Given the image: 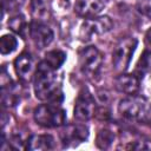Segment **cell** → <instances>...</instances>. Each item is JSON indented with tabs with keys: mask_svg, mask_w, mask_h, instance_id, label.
Segmentation results:
<instances>
[{
	"mask_svg": "<svg viewBox=\"0 0 151 151\" xmlns=\"http://www.w3.org/2000/svg\"><path fill=\"white\" fill-rule=\"evenodd\" d=\"M33 88L35 97L40 100L59 104L64 98L55 70L45 60L37 66V71L33 77Z\"/></svg>",
	"mask_w": 151,
	"mask_h": 151,
	"instance_id": "1",
	"label": "cell"
},
{
	"mask_svg": "<svg viewBox=\"0 0 151 151\" xmlns=\"http://www.w3.org/2000/svg\"><path fill=\"white\" fill-rule=\"evenodd\" d=\"M34 120L44 127H59L66 123V112L54 103L39 105L33 113Z\"/></svg>",
	"mask_w": 151,
	"mask_h": 151,
	"instance_id": "2",
	"label": "cell"
},
{
	"mask_svg": "<svg viewBox=\"0 0 151 151\" xmlns=\"http://www.w3.org/2000/svg\"><path fill=\"white\" fill-rule=\"evenodd\" d=\"M136 47H137V40L134 38L122 39L116 45L112 52V63L116 70L118 71L127 70Z\"/></svg>",
	"mask_w": 151,
	"mask_h": 151,
	"instance_id": "3",
	"label": "cell"
},
{
	"mask_svg": "<svg viewBox=\"0 0 151 151\" xmlns=\"http://www.w3.org/2000/svg\"><path fill=\"white\" fill-rule=\"evenodd\" d=\"M112 27L113 22L106 15L87 18L80 27V39L83 41H88L96 35L107 33L112 29Z\"/></svg>",
	"mask_w": 151,
	"mask_h": 151,
	"instance_id": "4",
	"label": "cell"
},
{
	"mask_svg": "<svg viewBox=\"0 0 151 151\" xmlns=\"http://www.w3.org/2000/svg\"><path fill=\"white\" fill-rule=\"evenodd\" d=\"M79 63L81 71L87 77H96L99 74V71L103 65V57L97 47L88 46L85 47L79 54Z\"/></svg>",
	"mask_w": 151,
	"mask_h": 151,
	"instance_id": "5",
	"label": "cell"
},
{
	"mask_svg": "<svg viewBox=\"0 0 151 151\" xmlns=\"http://www.w3.org/2000/svg\"><path fill=\"white\" fill-rule=\"evenodd\" d=\"M96 112V101L87 88H83L74 103L73 116L79 122H86L92 118Z\"/></svg>",
	"mask_w": 151,
	"mask_h": 151,
	"instance_id": "6",
	"label": "cell"
},
{
	"mask_svg": "<svg viewBox=\"0 0 151 151\" xmlns=\"http://www.w3.org/2000/svg\"><path fill=\"white\" fill-rule=\"evenodd\" d=\"M29 37L32 39V41L34 42V45L38 48H45L47 47L53 38V31L42 21H38V20H33L29 25Z\"/></svg>",
	"mask_w": 151,
	"mask_h": 151,
	"instance_id": "7",
	"label": "cell"
},
{
	"mask_svg": "<svg viewBox=\"0 0 151 151\" xmlns=\"http://www.w3.org/2000/svg\"><path fill=\"white\" fill-rule=\"evenodd\" d=\"M61 142L65 146H74L88 138V127L84 124L68 125L60 132Z\"/></svg>",
	"mask_w": 151,
	"mask_h": 151,
	"instance_id": "8",
	"label": "cell"
},
{
	"mask_svg": "<svg viewBox=\"0 0 151 151\" xmlns=\"http://www.w3.org/2000/svg\"><path fill=\"white\" fill-rule=\"evenodd\" d=\"M143 101H144V99H142L139 97H134V96L122 99L118 104V112H119L120 117L129 122L138 119V117L145 105Z\"/></svg>",
	"mask_w": 151,
	"mask_h": 151,
	"instance_id": "9",
	"label": "cell"
},
{
	"mask_svg": "<svg viewBox=\"0 0 151 151\" xmlns=\"http://www.w3.org/2000/svg\"><path fill=\"white\" fill-rule=\"evenodd\" d=\"M14 68H15V72H17L18 77L20 78V80L22 83H28L31 79H33L34 73L37 71L34 59L27 52L21 53L15 59V61H14Z\"/></svg>",
	"mask_w": 151,
	"mask_h": 151,
	"instance_id": "10",
	"label": "cell"
},
{
	"mask_svg": "<svg viewBox=\"0 0 151 151\" xmlns=\"http://www.w3.org/2000/svg\"><path fill=\"white\" fill-rule=\"evenodd\" d=\"M104 9V2L101 0H77L74 11L78 15L85 18L97 17Z\"/></svg>",
	"mask_w": 151,
	"mask_h": 151,
	"instance_id": "11",
	"label": "cell"
},
{
	"mask_svg": "<svg viewBox=\"0 0 151 151\" xmlns=\"http://www.w3.org/2000/svg\"><path fill=\"white\" fill-rule=\"evenodd\" d=\"M116 88L125 94L134 96L139 90V79L134 74H120L116 79Z\"/></svg>",
	"mask_w": 151,
	"mask_h": 151,
	"instance_id": "12",
	"label": "cell"
},
{
	"mask_svg": "<svg viewBox=\"0 0 151 151\" xmlns=\"http://www.w3.org/2000/svg\"><path fill=\"white\" fill-rule=\"evenodd\" d=\"M54 147V138L51 134H32L27 142L25 149L31 151L52 150Z\"/></svg>",
	"mask_w": 151,
	"mask_h": 151,
	"instance_id": "13",
	"label": "cell"
},
{
	"mask_svg": "<svg viewBox=\"0 0 151 151\" xmlns=\"http://www.w3.org/2000/svg\"><path fill=\"white\" fill-rule=\"evenodd\" d=\"M19 93H18V87L13 83H8L7 85H2L1 87V103L6 107H12L15 106L19 103Z\"/></svg>",
	"mask_w": 151,
	"mask_h": 151,
	"instance_id": "14",
	"label": "cell"
},
{
	"mask_svg": "<svg viewBox=\"0 0 151 151\" xmlns=\"http://www.w3.org/2000/svg\"><path fill=\"white\" fill-rule=\"evenodd\" d=\"M8 27L17 34L21 35L22 38L26 37V31L29 29L27 28V22L25 19V15L21 13H17L13 17L9 18L8 20Z\"/></svg>",
	"mask_w": 151,
	"mask_h": 151,
	"instance_id": "15",
	"label": "cell"
},
{
	"mask_svg": "<svg viewBox=\"0 0 151 151\" xmlns=\"http://www.w3.org/2000/svg\"><path fill=\"white\" fill-rule=\"evenodd\" d=\"M66 60V54L63 51L53 50L45 54V61L54 70H58Z\"/></svg>",
	"mask_w": 151,
	"mask_h": 151,
	"instance_id": "16",
	"label": "cell"
},
{
	"mask_svg": "<svg viewBox=\"0 0 151 151\" xmlns=\"http://www.w3.org/2000/svg\"><path fill=\"white\" fill-rule=\"evenodd\" d=\"M31 13L34 20L44 21L48 15L47 6L42 0H31Z\"/></svg>",
	"mask_w": 151,
	"mask_h": 151,
	"instance_id": "17",
	"label": "cell"
},
{
	"mask_svg": "<svg viewBox=\"0 0 151 151\" xmlns=\"http://www.w3.org/2000/svg\"><path fill=\"white\" fill-rule=\"evenodd\" d=\"M113 142H114V133L107 129L100 130L96 138V145L101 150L109 149Z\"/></svg>",
	"mask_w": 151,
	"mask_h": 151,
	"instance_id": "18",
	"label": "cell"
},
{
	"mask_svg": "<svg viewBox=\"0 0 151 151\" xmlns=\"http://www.w3.org/2000/svg\"><path fill=\"white\" fill-rule=\"evenodd\" d=\"M18 47V40L12 34H5L0 39V52L1 54H9Z\"/></svg>",
	"mask_w": 151,
	"mask_h": 151,
	"instance_id": "19",
	"label": "cell"
},
{
	"mask_svg": "<svg viewBox=\"0 0 151 151\" xmlns=\"http://www.w3.org/2000/svg\"><path fill=\"white\" fill-rule=\"evenodd\" d=\"M126 150H151V139L144 136H139L138 138L129 142L127 145L123 146Z\"/></svg>",
	"mask_w": 151,
	"mask_h": 151,
	"instance_id": "20",
	"label": "cell"
},
{
	"mask_svg": "<svg viewBox=\"0 0 151 151\" xmlns=\"http://www.w3.org/2000/svg\"><path fill=\"white\" fill-rule=\"evenodd\" d=\"M137 72L143 77V74L151 72V52L150 51H144L142 57L138 60L137 64Z\"/></svg>",
	"mask_w": 151,
	"mask_h": 151,
	"instance_id": "21",
	"label": "cell"
},
{
	"mask_svg": "<svg viewBox=\"0 0 151 151\" xmlns=\"http://www.w3.org/2000/svg\"><path fill=\"white\" fill-rule=\"evenodd\" d=\"M24 2H25V0H1L4 12L5 11L12 12V11L19 9L24 5Z\"/></svg>",
	"mask_w": 151,
	"mask_h": 151,
	"instance_id": "22",
	"label": "cell"
},
{
	"mask_svg": "<svg viewBox=\"0 0 151 151\" xmlns=\"http://www.w3.org/2000/svg\"><path fill=\"white\" fill-rule=\"evenodd\" d=\"M138 120L142 124L151 126V103L149 105H144V107H143V110L138 117Z\"/></svg>",
	"mask_w": 151,
	"mask_h": 151,
	"instance_id": "23",
	"label": "cell"
},
{
	"mask_svg": "<svg viewBox=\"0 0 151 151\" xmlns=\"http://www.w3.org/2000/svg\"><path fill=\"white\" fill-rule=\"evenodd\" d=\"M139 12H142L143 14H146V15H151V7L142 6V7H139Z\"/></svg>",
	"mask_w": 151,
	"mask_h": 151,
	"instance_id": "24",
	"label": "cell"
},
{
	"mask_svg": "<svg viewBox=\"0 0 151 151\" xmlns=\"http://www.w3.org/2000/svg\"><path fill=\"white\" fill-rule=\"evenodd\" d=\"M145 40H146L147 45L151 46V28L147 29V32H146V34H145Z\"/></svg>",
	"mask_w": 151,
	"mask_h": 151,
	"instance_id": "25",
	"label": "cell"
}]
</instances>
